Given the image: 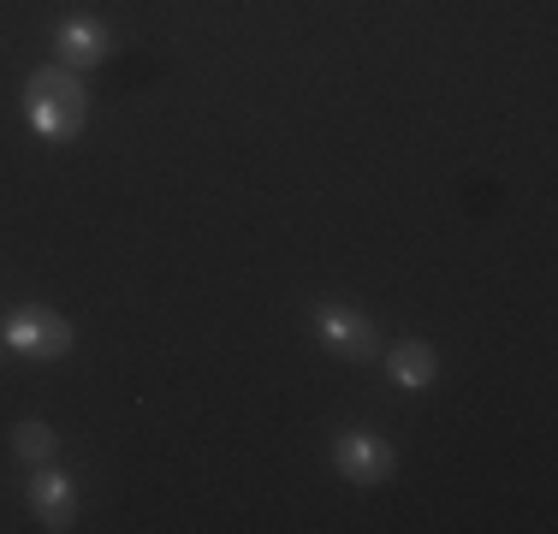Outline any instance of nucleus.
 <instances>
[{
    "label": "nucleus",
    "mask_w": 558,
    "mask_h": 534,
    "mask_svg": "<svg viewBox=\"0 0 558 534\" xmlns=\"http://www.w3.org/2000/svg\"><path fill=\"white\" fill-rule=\"evenodd\" d=\"M24 119H31V131L43 143H72L89 119V96H84V84H77V72H65V65H36V72L24 77Z\"/></svg>",
    "instance_id": "f257e3e1"
},
{
    "label": "nucleus",
    "mask_w": 558,
    "mask_h": 534,
    "mask_svg": "<svg viewBox=\"0 0 558 534\" xmlns=\"http://www.w3.org/2000/svg\"><path fill=\"white\" fill-rule=\"evenodd\" d=\"M0 332H7V351L31 356V363H54V356L72 351V320L60 310H48V303H19L7 320H0Z\"/></svg>",
    "instance_id": "f03ea898"
},
{
    "label": "nucleus",
    "mask_w": 558,
    "mask_h": 534,
    "mask_svg": "<svg viewBox=\"0 0 558 534\" xmlns=\"http://www.w3.org/2000/svg\"><path fill=\"white\" fill-rule=\"evenodd\" d=\"M315 339H322V351L344 356V363H375L380 356V327L363 310H351V303H322L315 310Z\"/></svg>",
    "instance_id": "7ed1b4c3"
},
{
    "label": "nucleus",
    "mask_w": 558,
    "mask_h": 534,
    "mask_svg": "<svg viewBox=\"0 0 558 534\" xmlns=\"http://www.w3.org/2000/svg\"><path fill=\"white\" fill-rule=\"evenodd\" d=\"M333 470L344 481H356V487H380V481H392V446L380 434L351 427V434L333 439Z\"/></svg>",
    "instance_id": "20e7f679"
},
{
    "label": "nucleus",
    "mask_w": 558,
    "mask_h": 534,
    "mask_svg": "<svg viewBox=\"0 0 558 534\" xmlns=\"http://www.w3.org/2000/svg\"><path fill=\"white\" fill-rule=\"evenodd\" d=\"M48 48H54V65H65V72H89V65L108 60L113 36H108V24H96V19H60L54 36H48Z\"/></svg>",
    "instance_id": "39448f33"
},
{
    "label": "nucleus",
    "mask_w": 558,
    "mask_h": 534,
    "mask_svg": "<svg viewBox=\"0 0 558 534\" xmlns=\"http://www.w3.org/2000/svg\"><path fill=\"white\" fill-rule=\"evenodd\" d=\"M31 511H36V523L43 529H54V534H65L77 523V487H72V475H60L54 463H36V475H31Z\"/></svg>",
    "instance_id": "423d86ee"
},
{
    "label": "nucleus",
    "mask_w": 558,
    "mask_h": 534,
    "mask_svg": "<svg viewBox=\"0 0 558 534\" xmlns=\"http://www.w3.org/2000/svg\"><path fill=\"white\" fill-rule=\"evenodd\" d=\"M387 380L404 386V392H422V386L440 380V356H434V344L422 339H398L387 351Z\"/></svg>",
    "instance_id": "0eeeda50"
},
{
    "label": "nucleus",
    "mask_w": 558,
    "mask_h": 534,
    "mask_svg": "<svg viewBox=\"0 0 558 534\" xmlns=\"http://www.w3.org/2000/svg\"><path fill=\"white\" fill-rule=\"evenodd\" d=\"M12 451H19L24 463H54L60 434L48 422H19V427H12Z\"/></svg>",
    "instance_id": "6e6552de"
},
{
    "label": "nucleus",
    "mask_w": 558,
    "mask_h": 534,
    "mask_svg": "<svg viewBox=\"0 0 558 534\" xmlns=\"http://www.w3.org/2000/svg\"><path fill=\"white\" fill-rule=\"evenodd\" d=\"M0 351H7V332H0Z\"/></svg>",
    "instance_id": "1a4fd4ad"
}]
</instances>
